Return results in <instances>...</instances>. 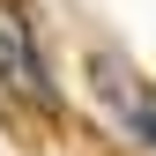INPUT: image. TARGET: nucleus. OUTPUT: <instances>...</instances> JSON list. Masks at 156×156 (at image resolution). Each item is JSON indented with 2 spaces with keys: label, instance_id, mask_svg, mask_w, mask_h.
<instances>
[{
  "label": "nucleus",
  "instance_id": "obj_1",
  "mask_svg": "<svg viewBox=\"0 0 156 156\" xmlns=\"http://www.w3.org/2000/svg\"><path fill=\"white\" fill-rule=\"evenodd\" d=\"M0 74H8L15 89L45 97V67H37V52H30V30H23V15H8V8H0Z\"/></svg>",
  "mask_w": 156,
  "mask_h": 156
}]
</instances>
